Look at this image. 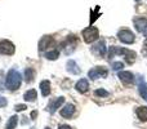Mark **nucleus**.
<instances>
[{"mask_svg": "<svg viewBox=\"0 0 147 129\" xmlns=\"http://www.w3.org/2000/svg\"><path fill=\"white\" fill-rule=\"evenodd\" d=\"M21 81H22V78H21L20 72L16 70H9L7 75V79H5V84H7V88L9 91H17L21 86Z\"/></svg>", "mask_w": 147, "mask_h": 129, "instance_id": "nucleus-1", "label": "nucleus"}, {"mask_svg": "<svg viewBox=\"0 0 147 129\" xmlns=\"http://www.w3.org/2000/svg\"><path fill=\"white\" fill-rule=\"evenodd\" d=\"M65 102V97H58V98H56L54 101H52L51 103H49L48 106V111L51 112V114H53V112H56L57 110L61 107V105H63Z\"/></svg>", "mask_w": 147, "mask_h": 129, "instance_id": "nucleus-8", "label": "nucleus"}, {"mask_svg": "<svg viewBox=\"0 0 147 129\" xmlns=\"http://www.w3.org/2000/svg\"><path fill=\"white\" fill-rule=\"evenodd\" d=\"M14 44L9 40H1L0 41V54H5V56H12L14 54Z\"/></svg>", "mask_w": 147, "mask_h": 129, "instance_id": "nucleus-5", "label": "nucleus"}, {"mask_svg": "<svg viewBox=\"0 0 147 129\" xmlns=\"http://www.w3.org/2000/svg\"><path fill=\"white\" fill-rule=\"evenodd\" d=\"M109 75V71L105 67H94L88 72V76L90 79H98V78H106Z\"/></svg>", "mask_w": 147, "mask_h": 129, "instance_id": "nucleus-6", "label": "nucleus"}, {"mask_svg": "<svg viewBox=\"0 0 147 129\" xmlns=\"http://www.w3.org/2000/svg\"><path fill=\"white\" fill-rule=\"evenodd\" d=\"M138 91H140V94L142 96V98L146 99L147 98V85L145 83V79L142 76H140V79H138Z\"/></svg>", "mask_w": 147, "mask_h": 129, "instance_id": "nucleus-14", "label": "nucleus"}, {"mask_svg": "<svg viewBox=\"0 0 147 129\" xmlns=\"http://www.w3.org/2000/svg\"><path fill=\"white\" fill-rule=\"evenodd\" d=\"M92 51H93V53L97 54V56L103 57L105 54H106V45H105V40L98 41V43L93 47V49H92Z\"/></svg>", "mask_w": 147, "mask_h": 129, "instance_id": "nucleus-9", "label": "nucleus"}, {"mask_svg": "<svg viewBox=\"0 0 147 129\" xmlns=\"http://www.w3.org/2000/svg\"><path fill=\"white\" fill-rule=\"evenodd\" d=\"M117 38L124 44H132V43H134V40H136L134 34L130 30H128V28H121V30L117 32Z\"/></svg>", "mask_w": 147, "mask_h": 129, "instance_id": "nucleus-4", "label": "nucleus"}, {"mask_svg": "<svg viewBox=\"0 0 147 129\" xmlns=\"http://www.w3.org/2000/svg\"><path fill=\"white\" fill-rule=\"evenodd\" d=\"M7 103H8V102H7V99H5L4 97H1V96H0V107H4V106H7Z\"/></svg>", "mask_w": 147, "mask_h": 129, "instance_id": "nucleus-26", "label": "nucleus"}, {"mask_svg": "<svg viewBox=\"0 0 147 129\" xmlns=\"http://www.w3.org/2000/svg\"><path fill=\"white\" fill-rule=\"evenodd\" d=\"M123 67H124V63H123L121 61H119V62H114V63H112V70H115V71L121 70Z\"/></svg>", "mask_w": 147, "mask_h": 129, "instance_id": "nucleus-24", "label": "nucleus"}, {"mask_svg": "<svg viewBox=\"0 0 147 129\" xmlns=\"http://www.w3.org/2000/svg\"><path fill=\"white\" fill-rule=\"evenodd\" d=\"M94 94H96L97 97H109L110 93L107 91H105V89H97L96 92H94Z\"/></svg>", "mask_w": 147, "mask_h": 129, "instance_id": "nucleus-22", "label": "nucleus"}, {"mask_svg": "<svg viewBox=\"0 0 147 129\" xmlns=\"http://www.w3.org/2000/svg\"><path fill=\"white\" fill-rule=\"evenodd\" d=\"M146 101H147V98H146Z\"/></svg>", "mask_w": 147, "mask_h": 129, "instance_id": "nucleus-30", "label": "nucleus"}, {"mask_svg": "<svg viewBox=\"0 0 147 129\" xmlns=\"http://www.w3.org/2000/svg\"><path fill=\"white\" fill-rule=\"evenodd\" d=\"M45 129H51V128H45Z\"/></svg>", "mask_w": 147, "mask_h": 129, "instance_id": "nucleus-29", "label": "nucleus"}, {"mask_svg": "<svg viewBox=\"0 0 147 129\" xmlns=\"http://www.w3.org/2000/svg\"><path fill=\"white\" fill-rule=\"evenodd\" d=\"M36 116H38V111H32V112H31V118H32V119H35Z\"/></svg>", "mask_w": 147, "mask_h": 129, "instance_id": "nucleus-28", "label": "nucleus"}, {"mask_svg": "<svg viewBox=\"0 0 147 129\" xmlns=\"http://www.w3.org/2000/svg\"><path fill=\"white\" fill-rule=\"evenodd\" d=\"M66 68L70 74H72V75H79V74H80V68H79V66L76 65V62L72 61V59H70V61L67 62Z\"/></svg>", "mask_w": 147, "mask_h": 129, "instance_id": "nucleus-15", "label": "nucleus"}, {"mask_svg": "<svg viewBox=\"0 0 147 129\" xmlns=\"http://www.w3.org/2000/svg\"><path fill=\"white\" fill-rule=\"evenodd\" d=\"M17 124H18V118L16 116H12L9 119V122L7 123V125H5V129H14L16 127H17Z\"/></svg>", "mask_w": 147, "mask_h": 129, "instance_id": "nucleus-20", "label": "nucleus"}, {"mask_svg": "<svg viewBox=\"0 0 147 129\" xmlns=\"http://www.w3.org/2000/svg\"><path fill=\"white\" fill-rule=\"evenodd\" d=\"M119 79L124 84H130L134 81V75L130 71H121V72H119Z\"/></svg>", "mask_w": 147, "mask_h": 129, "instance_id": "nucleus-10", "label": "nucleus"}, {"mask_svg": "<svg viewBox=\"0 0 147 129\" xmlns=\"http://www.w3.org/2000/svg\"><path fill=\"white\" fill-rule=\"evenodd\" d=\"M36 97H38V93H36L35 89H30V91H27L25 94H23V98H25V101H27V102L35 101Z\"/></svg>", "mask_w": 147, "mask_h": 129, "instance_id": "nucleus-17", "label": "nucleus"}, {"mask_svg": "<svg viewBox=\"0 0 147 129\" xmlns=\"http://www.w3.org/2000/svg\"><path fill=\"white\" fill-rule=\"evenodd\" d=\"M52 45H54V39L52 36H43L39 41V51H45Z\"/></svg>", "mask_w": 147, "mask_h": 129, "instance_id": "nucleus-7", "label": "nucleus"}, {"mask_svg": "<svg viewBox=\"0 0 147 129\" xmlns=\"http://www.w3.org/2000/svg\"><path fill=\"white\" fill-rule=\"evenodd\" d=\"M40 91H41V94H43L44 97L49 96L51 94V83H49V80H43L40 83Z\"/></svg>", "mask_w": 147, "mask_h": 129, "instance_id": "nucleus-16", "label": "nucleus"}, {"mask_svg": "<svg viewBox=\"0 0 147 129\" xmlns=\"http://www.w3.org/2000/svg\"><path fill=\"white\" fill-rule=\"evenodd\" d=\"M58 129H72L70 125H66V124H62V125H59Z\"/></svg>", "mask_w": 147, "mask_h": 129, "instance_id": "nucleus-27", "label": "nucleus"}, {"mask_svg": "<svg viewBox=\"0 0 147 129\" xmlns=\"http://www.w3.org/2000/svg\"><path fill=\"white\" fill-rule=\"evenodd\" d=\"M76 91L80 92V93H85V92H88L89 89V83L86 79H80V80L76 83Z\"/></svg>", "mask_w": 147, "mask_h": 129, "instance_id": "nucleus-13", "label": "nucleus"}, {"mask_svg": "<svg viewBox=\"0 0 147 129\" xmlns=\"http://www.w3.org/2000/svg\"><path fill=\"white\" fill-rule=\"evenodd\" d=\"M99 36V31L97 27H93V26H90V27H86L83 30V38H84V41L88 44L93 43V41H96L97 39H98Z\"/></svg>", "mask_w": 147, "mask_h": 129, "instance_id": "nucleus-3", "label": "nucleus"}, {"mask_svg": "<svg viewBox=\"0 0 147 129\" xmlns=\"http://www.w3.org/2000/svg\"><path fill=\"white\" fill-rule=\"evenodd\" d=\"M27 109V106L26 105H16L14 106V110L16 111H23V110Z\"/></svg>", "mask_w": 147, "mask_h": 129, "instance_id": "nucleus-25", "label": "nucleus"}, {"mask_svg": "<svg viewBox=\"0 0 147 129\" xmlns=\"http://www.w3.org/2000/svg\"><path fill=\"white\" fill-rule=\"evenodd\" d=\"M23 75H25V81L31 83L34 80V78H35V70L31 67H27L25 70V72H23Z\"/></svg>", "mask_w": 147, "mask_h": 129, "instance_id": "nucleus-18", "label": "nucleus"}, {"mask_svg": "<svg viewBox=\"0 0 147 129\" xmlns=\"http://www.w3.org/2000/svg\"><path fill=\"white\" fill-rule=\"evenodd\" d=\"M98 10H99V7H97V8H96V9H94V10H90V13H92L90 23H93V22H94V21H96V20H97V18H98V17H99V14H98V13H97V12H98Z\"/></svg>", "mask_w": 147, "mask_h": 129, "instance_id": "nucleus-23", "label": "nucleus"}, {"mask_svg": "<svg viewBox=\"0 0 147 129\" xmlns=\"http://www.w3.org/2000/svg\"><path fill=\"white\" fill-rule=\"evenodd\" d=\"M134 26L137 28V31L140 32H145L146 28H147V20L146 18H136L134 20Z\"/></svg>", "mask_w": 147, "mask_h": 129, "instance_id": "nucleus-12", "label": "nucleus"}, {"mask_svg": "<svg viewBox=\"0 0 147 129\" xmlns=\"http://www.w3.org/2000/svg\"><path fill=\"white\" fill-rule=\"evenodd\" d=\"M115 54H124L125 56V59L129 65H132L133 62L136 61V53L132 51H128V49H124V48H117V47H111L109 51V58L111 59Z\"/></svg>", "mask_w": 147, "mask_h": 129, "instance_id": "nucleus-2", "label": "nucleus"}, {"mask_svg": "<svg viewBox=\"0 0 147 129\" xmlns=\"http://www.w3.org/2000/svg\"><path fill=\"white\" fill-rule=\"evenodd\" d=\"M74 114H75V106L71 103H67L66 106L61 110V115L63 118H66V119H70Z\"/></svg>", "mask_w": 147, "mask_h": 129, "instance_id": "nucleus-11", "label": "nucleus"}, {"mask_svg": "<svg viewBox=\"0 0 147 129\" xmlns=\"http://www.w3.org/2000/svg\"><path fill=\"white\" fill-rule=\"evenodd\" d=\"M59 57V52L58 51H51V52H47L45 53V58L47 59H51V61H54V59H57Z\"/></svg>", "mask_w": 147, "mask_h": 129, "instance_id": "nucleus-21", "label": "nucleus"}, {"mask_svg": "<svg viewBox=\"0 0 147 129\" xmlns=\"http://www.w3.org/2000/svg\"><path fill=\"white\" fill-rule=\"evenodd\" d=\"M137 116L142 122H147V106H142L137 109Z\"/></svg>", "mask_w": 147, "mask_h": 129, "instance_id": "nucleus-19", "label": "nucleus"}]
</instances>
